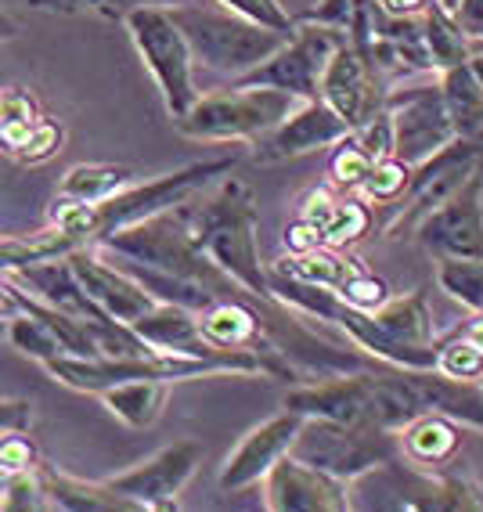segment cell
Returning a JSON list of instances; mask_svg holds the SVG:
<instances>
[{
	"mask_svg": "<svg viewBox=\"0 0 483 512\" xmlns=\"http://www.w3.org/2000/svg\"><path fill=\"white\" fill-rule=\"evenodd\" d=\"M303 422H307V415L285 408L282 415H274V419L260 422L256 430H249L246 437H242V444L228 455L224 469H220V480H217L220 491H246V487L260 484V480L292 451V444H296V437H300V430H303Z\"/></svg>",
	"mask_w": 483,
	"mask_h": 512,
	"instance_id": "cell-12",
	"label": "cell"
},
{
	"mask_svg": "<svg viewBox=\"0 0 483 512\" xmlns=\"http://www.w3.org/2000/svg\"><path fill=\"white\" fill-rule=\"evenodd\" d=\"M386 112L393 119V156L408 166L426 163L458 138L444 87H415V91L390 94Z\"/></svg>",
	"mask_w": 483,
	"mask_h": 512,
	"instance_id": "cell-9",
	"label": "cell"
},
{
	"mask_svg": "<svg viewBox=\"0 0 483 512\" xmlns=\"http://www.w3.org/2000/svg\"><path fill=\"white\" fill-rule=\"evenodd\" d=\"M444 94L458 138H483V83L473 73V65L462 62L455 69H447Z\"/></svg>",
	"mask_w": 483,
	"mask_h": 512,
	"instance_id": "cell-22",
	"label": "cell"
},
{
	"mask_svg": "<svg viewBox=\"0 0 483 512\" xmlns=\"http://www.w3.org/2000/svg\"><path fill=\"white\" fill-rule=\"evenodd\" d=\"M437 282L444 293H451L458 303L483 314V260H465V256H447L437 267Z\"/></svg>",
	"mask_w": 483,
	"mask_h": 512,
	"instance_id": "cell-24",
	"label": "cell"
},
{
	"mask_svg": "<svg viewBox=\"0 0 483 512\" xmlns=\"http://www.w3.org/2000/svg\"><path fill=\"white\" fill-rule=\"evenodd\" d=\"M44 368L55 375L58 383L73 386V390H87V394H105L109 386L130 383V379H195V375L210 372H246L235 361L224 357H188V354H145V357H73L58 354L44 361Z\"/></svg>",
	"mask_w": 483,
	"mask_h": 512,
	"instance_id": "cell-5",
	"label": "cell"
},
{
	"mask_svg": "<svg viewBox=\"0 0 483 512\" xmlns=\"http://www.w3.org/2000/svg\"><path fill=\"white\" fill-rule=\"evenodd\" d=\"M372 166H375V156L361 145L357 134H350V138L339 141L336 156H332V177H336V184H343V188L365 184L368 174H372Z\"/></svg>",
	"mask_w": 483,
	"mask_h": 512,
	"instance_id": "cell-28",
	"label": "cell"
},
{
	"mask_svg": "<svg viewBox=\"0 0 483 512\" xmlns=\"http://www.w3.org/2000/svg\"><path fill=\"white\" fill-rule=\"evenodd\" d=\"M426 47L429 58L437 69H455V65L469 62L473 58V37L462 29V22L455 19V11H447L440 0H433L426 8Z\"/></svg>",
	"mask_w": 483,
	"mask_h": 512,
	"instance_id": "cell-21",
	"label": "cell"
},
{
	"mask_svg": "<svg viewBox=\"0 0 483 512\" xmlns=\"http://www.w3.org/2000/svg\"><path fill=\"white\" fill-rule=\"evenodd\" d=\"M368 228H372V213H368L361 202L343 199L339 202L336 217L329 220V228L321 231V238H325V246L339 249V246H347V242H357Z\"/></svg>",
	"mask_w": 483,
	"mask_h": 512,
	"instance_id": "cell-29",
	"label": "cell"
},
{
	"mask_svg": "<svg viewBox=\"0 0 483 512\" xmlns=\"http://www.w3.org/2000/svg\"><path fill=\"white\" fill-rule=\"evenodd\" d=\"M411 170H415V166H408L397 156L375 159L372 174H368V181H365V192L372 195L375 202H397L404 192H408Z\"/></svg>",
	"mask_w": 483,
	"mask_h": 512,
	"instance_id": "cell-26",
	"label": "cell"
},
{
	"mask_svg": "<svg viewBox=\"0 0 483 512\" xmlns=\"http://www.w3.org/2000/svg\"><path fill=\"white\" fill-rule=\"evenodd\" d=\"M419 242L437 256H465V260H483V159L469 181L458 188L447 202L422 217Z\"/></svg>",
	"mask_w": 483,
	"mask_h": 512,
	"instance_id": "cell-10",
	"label": "cell"
},
{
	"mask_svg": "<svg viewBox=\"0 0 483 512\" xmlns=\"http://www.w3.org/2000/svg\"><path fill=\"white\" fill-rule=\"evenodd\" d=\"M188 224H192L199 246L217 260L231 278L253 289L256 296L274 300L271 271L260 264V246H256V206L253 195L242 181H228L202 206H188Z\"/></svg>",
	"mask_w": 483,
	"mask_h": 512,
	"instance_id": "cell-1",
	"label": "cell"
},
{
	"mask_svg": "<svg viewBox=\"0 0 483 512\" xmlns=\"http://www.w3.org/2000/svg\"><path fill=\"white\" fill-rule=\"evenodd\" d=\"M437 368L451 379H465V383H480L483 379V347L458 332L455 339H447L437 354Z\"/></svg>",
	"mask_w": 483,
	"mask_h": 512,
	"instance_id": "cell-25",
	"label": "cell"
},
{
	"mask_svg": "<svg viewBox=\"0 0 483 512\" xmlns=\"http://www.w3.org/2000/svg\"><path fill=\"white\" fill-rule=\"evenodd\" d=\"M170 15L181 26L195 62L213 69V73L231 76V80L253 73L256 65L267 62L292 37V33H278V29L242 19L238 11L224 8V4L213 8V4H195L192 0V4L170 8Z\"/></svg>",
	"mask_w": 483,
	"mask_h": 512,
	"instance_id": "cell-2",
	"label": "cell"
},
{
	"mask_svg": "<svg viewBox=\"0 0 483 512\" xmlns=\"http://www.w3.org/2000/svg\"><path fill=\"white\" fill-rule=\"evenodd\" d=\"M339 296H347L354 307H365V311H379L386 300H390V289H386L383 278H375L365 264L354 267V275L347 278V285L339 289Z\"/></svg>",
	"mask_w": 483,
	"mask_h": 512,
	"instance_id": "cell-30",
	"label": "cell"
},
{
	"mask_svg": "<svg viewBox=\"0 0 483 512\" xmlns=\"http://www.w3.org/2000/svg\"><path fill=\"white\" fill-rule=\"evenodd\" d=\"M127 19L130 37L137 44V55L148 65V73L155 76L159 91L170 116L181 119L192 112V105L199 101L195 91V76H192V47L184 40L181 26L174 22V15L163 8H134L123 15Z\"/></svg>",
	"mask_w": 483,
	"mask_h": 512,
	"instance_id": "cell-6",
	"label": "cell"
},
{
	"mask_svg": "<svg viewBox=\"0 0 483 512\" xmlns=\"http://www.w3.org/2000/svg\"><path fill=\"white\" fill-rule=\"evenodd\" d=\"M40 480L47 487V498L55 509H69V512H141L145 505L123 494L112 484H83V480H73V476H62L55 469L40 466L37 469Z\"/></svg>",
	"mask_w": 483,
	"mask_h": 512,
	"instance_id": "cell-17",
	"label": "cell"
},
{
	"mask_svg": "<svg viewBox=\"0 0 483 512\" xmlns=\"http://www.w3.org/2000/svg\"><path fill=\"white\" fill-rule=\"evenodd\" d=\"M130 181H134V170H130V166L87 163V166H73V170L62 177L58 195H62V199H76V202H105V199H112V195L127 192Z\"/></svg>",
	"mask_w": 483,
	"mask_h": 512,
	"instance_id": "cell-23",
	"label": "cell"
},
{
	"mask_svg": "<svg viewBox=\"0 0 483 512\" xmlns=\"http://www.w3.org/2000/svg\"><path fill=\"white\" fill-rule=\"evenodd\" d=\"M350 494H372L361 498L354 509H437V512H469L483 509V491L458 476H422L415 469H404L401 458H393L372 473L357 476Z\"/></svg>",
	"mask_w": 483,
	"mask_h": 512,
	"instance_id": "cell-7",
	"label": "cell"
},
{
	"mask_svg": "<svg viewBox=\"0 0 483 512\" xmlns=\"http://www.w3.org/2000/svg\"><path fill=\"white\" fill-rule=\"evenodd\" d=\"M58 145H62V127L47 123V119H40V127L33 130V138H29L26 145L15 152V159H22V163H44V159L55 156Z\"/></svg>",
	"mask_w": 483,
	"mask_h": 512,
	"instance_id": "cell-32",
	"label": "cell"
},
{
	"mask_svg": "<svg viewBox=\"0 0 483 512\" xmlns=\"http://www.w3.org/2000/svg\"><path fill=\"white\" fill-rule=\"evenodd\" d=\"M199 462H202L199 440H174L170 448L155 451L148 462L134 466L130 473L112 476L109 484L119 487L123 494H130V498H137L145 509H174L177 494L195 476Z\"/></svg>",
	"mask_w": 483,
	"mask_h": 512,
	"instance_id": "cell-13",
	"label": "cell"
},
{
	"mask_svg": "<svg viewBox=\"0 0 483 512\" xmlns=\"http://www.w3.org/2000/svg\"><path fill=\"white\" fill-rule=\"evenodd\" d=\"M105 404L109 412L134 426V430H145L159 419L166 401V379H130V383H116L105 390Z\"/></svg>",
	"mask_w": 483,
	"mask_h": 512,
	"instance_id": "cell-20",
	"label": "cell"
},
{
	"mask_svg": "<svg viewBox=\"0 0 483 512\" xmlns=\"http://www.w3.org/2000/svg\"><path fill=\"white\" fill-rule=\"evenodd\" d=\"M401 448L408 451L411 462L419 466H440L455 455L458 448V430L455 419H447L440 412H422L401 430Z\"/></svg>",
	"mask_w": 483,
	"mask_h": 512,
	"instance_id": "cell-18",
	"label": "cell"
},
{
	"mask_svg": "<svg viewBox=\"0 0 483 512\" xmlns=\"http://www.w3.org/2000/svg\"><path fill=\"white\" fill-rule=\"evenodd\" d=\"M354 127L339 116L325 98L303 101L300 109L285 119L282 127L271 130L267 138H260L256 145V163H282V159L303 156V152H314V148L339 145L343 138H350Z\"/></svg>",
	"mask_w": 483,
	"mask_h": 512,
	"instance_id": "cell-15",
	"label": "cell"
},
{
	"mask_svg": "<svg viewBox=\"0 0 483 512\" xmlns=\"http://www.w3.org/2000/svg\"><path fill=\"white\" fill-rule=\"evenodd\" d=\"M321 98L354 130L368 127L386 109L383 94H379V69L368 55V47L354 44V40L339 47V55L329 62L325 80H321Z\"/></svg>",
	"mask_w": 483,
	"mask_h": 512,
	"instance_id": "cell-11",
	"label": "cell"
},
{
	"mask_svg": "<svg viewBox=\"0 0 483 512\" xmlns=\"http://www.w3.org/2000/svg\"><path fill=\"white\" fill-rule=\"evenodd\" d=\"M264 505L274 512H343L350 505V491L343 480L307 466L296 455H285L264 476Z\"/></svg>",
	"mask_w": 483,
	"mask_h": 512,
	"instance_id": "cell-14",
	"label": "cell"
},
{
	"mask_svg": "<svg viewBox=\"0 0 483 512\" xmlns=\"http://www.w3.org/2000/svg\"><path fill=\"white\" fill-rule=\"evenodd\" d=\"M397 430L383 426H354L336 419H307L289 455H296L307 466L336 476L343 484H354L357 476L372 473L401 455Z\"/></svg>",
	"mask_w": 483,
	"mask_h": 512,
	"instance_id": "cell-4",
	"label": "cell"
},
{
	"mask_svg": "<svg viewBox=\"0 0 483 512\" xmlns=\"http://www.w3.org/2000/svg\"><path fill=\"white\" fill-rule=\"evenodd\" d=\"M69 260H73V271L80 275L83 289L91 293V300L98 303L105 314H112L116 321L134 325L137 318H145L155 303H159L130 271H123L119 264H109V260H101L91 249H76V253H69Z\"/></svg>",
	"mask_w": 483,
	"mask_h": 512,
	"instance_id": "cell-16",
	"label": "cell"
},
{
	"mask_svg": "<svg viewBox=\"0 0 483 512\" xmlns=\"http://www.w3.org/2000/svg\"><path fill=\"white\" fill-rule=\"evenodd\" d=\"M361 260L354 256H343L336 246H318L307 249V253H289L285 260H278V275L296 278V282H310V285H325V289H343L347 278L354 275V267Z\"/></svg>",
	"mask_w": 483,
	"mask_h": 512,
	"instance_id": "cell-19",
	"label": "cell"
},
{
	"mask_svg": "<svg viewBox=\"0 0 483 512\" xmlns=\"http://www.w3.org/2000/svg\"><path fill=\"white\" fill-rule=\"evenodd\" d=\"M217 4L238 11V15L249 19V22H260V26H267V29H278V33H292V29H296V22L285 15V8L278 4V0H217Z\"/></svg>",
	"mask_w": 483,
	"mask_h": 512,
	"instance_id": "cell-31",
	"label": "cell"
},
{
	"mask_svg": "<svg viewBox=\"0 0 483 512\" xmlns=\"http://www.w3.org/2000/svg\"><path fill=\"white\" fill-rule=\"evenodd\" d=\"M4 512H26V509H55L47 498V487L40 473H11L4 476V498H0Z\"/></svg>",
	"mask_w": 483,
	"mask_h": 512,
	"instance_id": "cell-27",
	"label": "cell"
},
{
	"mask_svg": "<svg viewBox=\"0 0 483 512\" xmlns=\"http://www.w3.org/2000/svg\"><path fill=\"white\" fill-rule=\"evenodd\" d=\"M0 466H4V476L33 469V448H29V440L19 437V433H8L4 444H0Z\"/></svg>",
	"mask_w": 483,
	"mask_h": 512,
	"instance_id": "cell-33",
	"label": "cell"
},
{
	"mask_svg": "<svg viewBox=\"0 0 483 512\" xmlns=\"http://www.w3.org/2000/svg\"><path fill=\"white\" fill-rule=\"evenodd\" d=\"M296 94L278 87H242L206 94L192 105V112L174 119L177 130L202 141H238V138H267L296 112Z\"/></svg>",
	"mask_w": 483,
	"mask_h": 512,
	"instance_id": "cell-3",
	"label": "cell"
},
{
	"mask_svg": "<svg viewBox=\"0 0 483 512\" xmlns=\"http://www.w3.org/2000/svg\"><path fill=\"white\" fill-rule=\"evenodd\" d=\"M350 33L336 26L307 22L292 29V37L274 51L267 62H260L253 73L238 76L242 87H278V91L296 94L300 101H314L325 80V69L339 55V47L347 44Z\"/></svg>",
	"mask_w": 483,
	"mask_h": 512,
	"instance_id": "cell-8",
	"label": "cell"
}]
</instances>
